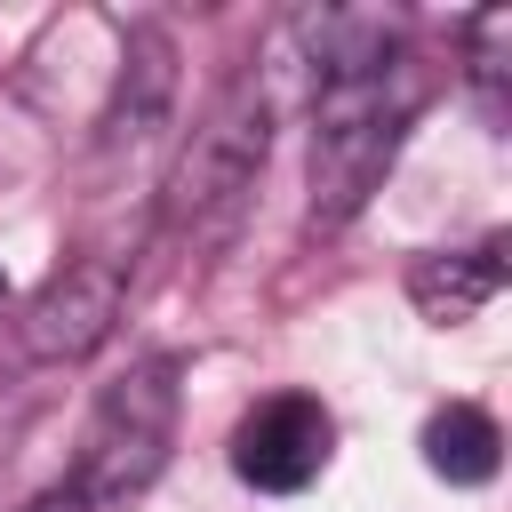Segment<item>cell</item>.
I'll return each mask as SVG.
<instances>
[{"label": "cell", "instance_id": "52a82bcc", "mask_svg": "<svg viewBox=\"0 0 512 512\" xmlns=\"http://www.w3.org/2000/svg\"><path fill=\"white\" fill-rule=\"evenodd\" d=\"M504 296V240H480V248H432L408 264V304L432 320V328H464L472 312H488Z\"/></svg>", "mask_w": 512, "mask_h": 512}, {"label": "cell", "instance_id": "8fae6325", "mask_svg": "<svg viewBox=\"0 0 512 512\" xmlns=\"http://www.w3.org/2000/svg\"><path fill=\"white\" fill-rule=\"evenodd\" d=\"M0 304H8V272H0Z\"/></svg>", "mask_w": 512, "mask_h": 512}, {"label": "cell", "instance_id": "9c48e42d", "mask_svg": "<svg viewBox=\"0 0 512 512\" xmlns=\"http://www.w3.org/2000/svg\"><path fill=\"white\" fill-rule=\"evenodd\" d=\"M504 48H512V8H480L472 24H464V72H472V88H480V104L488 112H504Z\"/></svg>", "mask_w": 512, "mask_h": 512}, {"label": "cell", "instance_id": "ba28073f", "mask_svg": "<svg viewBox=\"0 0 512 512\" xmlns=\"http://www.w3.org/2000/svg\"><path fill=\"white\" fill-rule=\"evenodd\" d=\"M496 464H504V432L480 400H448V408L424 416V472L432 480L480 488V480H496Z\"/></svg>", "mask_w": 512, "mask_h": 512}, {"label": "cell", "instance_id": "30bf717a", "mask_svg": "<svg viewBox=\"0 0 512 512\" xmlns=\"http://www.w3.org/2000/svg\"><path fill=\"white\" fill-rule=\"evenodd\" d=\"M24 512H88V496H72V488H48V496H32Z\"/></svg>", "mask_w": 512, "mask_h": 512}, {"label": "cell", "instance_id": "277c9868", "mask_svg": "<svg viewBox=\"0 0 512 512\" xmlns=\"http://www.w3.org/2000/svg\"><path fill=\"white\" fill-rule=\"evenodd\" d=\"M336 456V416L312 392H264L232 424V472L256 496H304Z\"/></svg>", "mask_w": 512, "mask_h": 512}, {"label": "cell", "instance_id": "3957f363", "mask_svg": "<svg viewBox=\"0 0 512 512\" xmlns=\"http://www.w3.org/2000/svg\"><path fill=\"white\" fill-rule=\"evenodd\" d=\"M176 400H184V384H176V360H168V352L128 360V368L96 392L88 432H80V464H72L64 488L88 496V512L152 488L160 464H168V448H176Z\"/></svg>", "mask_w": 512, "mask_h": 512}, {"label": "cell", "instance_id": "6da1fadb", "mask_svg": "<svg viewBox=\"0 0 512 512\" xmlns=\"http://www.w3.org/2000/svg\"><path fill=\"white\" fill-rule=\"evenodd\" d=\"M416 112H424V72L408 48L360 72H328L312 88V208H304L312 232H344L376 200Z\"/></svg>", "mask_w": 512, "mask_h": 512}, {"label": "cell", "instance_id": "8992f818", "mask_svg": "<svg viewBox=\"0 0 512 512\" xmlns=\"http://www.w3.org/2000/svg\"><path fill=\"white\" fill-rule=\"evenodd\" d=\"M168 96H176V48H168V32H152V24H136L128 32V48H120V72H112V96H104V112H96V144L104 152H136L160 120H168Z\"/></svg>", "mask_w": 512, "mask_h": 512}, {"label": "cell", "instance_id": "7a4b0ae2", "mask_svg": "<svg viewBox=\"0 0 512 512\" xmlns=\"http://www.w3.org/2000/svg\"><path fill=\"white\" fill-rule=\"evenodd\" d=\"M272 112H280V88H272L264 64H240L200 104V120L184 128V144H176V160L160 176V224L168 232L208 240V232H224L240 216V200L256 192L264 152H272Z\"/></svg>", "mask_w": 512, "mask_h": 512}, {"label": "cell", "instance_id": "5b68a950", "mask_svg": "<svg viewBox=\"0 0 512 512\" xmlns=\"http://www.w3.org/2000/svg\"><path fill=\"white\" fill-rule=\"evenodd\" d=\"M120 304H128V264H120V256H64V264L32 288L16 336H24L32 360H88V352L112 336Z\"/></svg>", "mask_w": 512, "mask_h": 512}]
</instances>
